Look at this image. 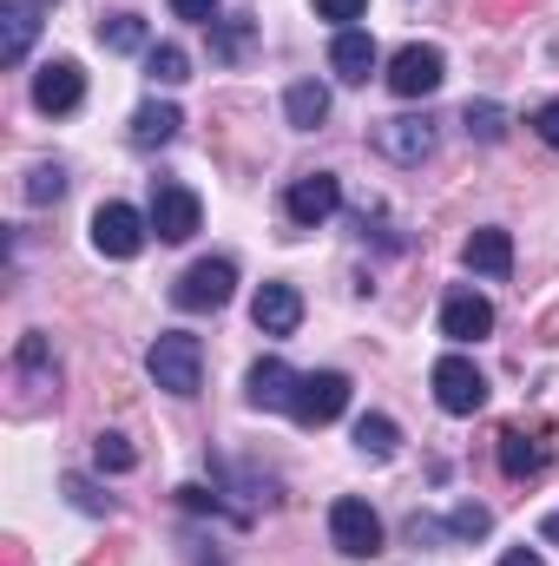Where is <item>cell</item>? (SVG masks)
<instances>
[{
  "mask_svg": "<svg viewBox=\"0 0 559 566\" xmlns=\"http://www.w3.org/2000/svg\"><path fill=\"white\" fill-rule=\"evenodd\" d=\"M500 468H507V481H534V474H547V468H553L547 428H520V422L500 428Z\"/></svg>",
  "mask_w": 559,
  "mask_h": 566,
  "instance_id": "8fae6325",
  "label": "cell"
},
{
  "mask_svg": "<svg viewBox=\"0 0 559 566\" xmlns=\"http://www.w3.org/2000/svg\"><path fill=\"white\" fill-rule=\"evenodd\" d=\"M329 66H336V80H349V86H369V73L382 66V53H376V40H369L362 27H342V33L329 40Z\"/></svg>",
  "mask_w": 559,
  "mask_h": 566,
  "instance_id": "5bb4252c",
  "label": "cell"
},
{
  "mask_svg": "<svg viewBox=\"0 0 559 566\" xmlns=\"http://www.w3.org/2000/svg\"><path fill=\"white\" fill-rule=\"evenodd\" d=\"M33 7H60V0H33Z\"/></svg>",
  "mask_w": 559,
  "mask_h": 566,
  "instance_id": "836d02e7",
  "label": "cell"
},
{
  "mask_svg": "<svg viewBox=\"0 0 559 566\" xmlns=\"http://www.w3.org/2000/svg\"><path fill=\"white\" fill-rule=\"evenodd\" d=\"M33 33H40V7H33V0H7V7H0V60L20 66L27 46H33Z\"/></svg>",
  "mask_w": 559,
  "mask_h": 566,
  "instance_id": "2e32d148",
  "label": "cell"
},
{
  "mask_svg": "<svg viewBox=\"0 0 559 566\" xmlns=\"http://www.w3.org/2000/svg\"><path fill=\"white\" fill-rule=\"evenodd\" d=\"M441 80H447L441 46H421V40H409V46L389 60V93H395V99H428Z\"/></svg>",
  "mask_w": 559,
  "mask_h": 566,
  "instance_id": "52a82bcc",
  "label": "cell"
},
{
  "mask_svg": "<svg viewBox=\"0 0 559 566\" xmlns=\"http://www.w3.org/2000/svg\"><path fill=\"white\" fill-rule=\"evenodd\" d=\"M151 231H158V244H191L198 238V224H204V205H198V191L191 185H151Z\"/></svg>",
  "mask_w": 559,
  "mask_h": 566,
  "instance_id": "3957f363",
  "label": "cell"
},
{
  "mask_svg": "<svg viewBox=\"0 0 559 566\" xmlns=\"http://www.w3.org/2000/svg\"><path fill=\"white\" fill-rule=\"evenodd\" d=\"M145 73H151L158 86H184V80H191V60H184V46H171V40H165V46H151V53H145Z\"/></svg>",
  "mask_w": 559,
  "mask_h": 566,
  "instance_id": "cb8c5ba5",
  "label": "cell"
},
{
  "mask_svg": "<svg viewBox=\"0 0 559 566\" xmlns=\"http://www.w3.org/2000/svg\"><path fill=\"white\" fill-rule=\"evenodd\" d=\"M231 290H238V264L231 258H204V264H191L184 277L171 283V303L198 316V310H224Z\"/></svg>",
  "mask_w": 559,
  "mask_h": 566,
  "instance_id": "5b68a950",
  "label": "cell"
},
{
  "mask_svg": "<svg viewBox=\"0 0 559 566\" xmlns=\"http://www.w3.org/2000/svg\"><path fill=\"white\" fill-rule=\"evenodd\" d=\"M500 566H547V560H540L534 547H514V554H507V560H500Z\"/></svg>",
  "mask_w": 559,
  "mask_h": 566,
  "instance_id": "1f68e13d",
  "label": "cell"
},
{
  "mask_svg": "<svg viewBox=\"0 0 559 566\" xmlns=\"http://www.w3.org/2000/svg\"><path fill=\"white\" fill-rule=\"evenodd\" d=\"M329 547H336L342 560H376V554H382V514H376L369 501L342 494V501L329 507Z\"/></svg>",
  "mask_w": 559,
  "mask_h": 566,
  "instance_id": "7a4b0ae2",
  "label": "cell"
},
{
  "mask_svg": "<svg viewBox=\"0 0 559 566\" xmlns=\"http://www.w3.org/2000/svg\"><path fill=\"white\" fill-rule=\"evenodd\" d=\"M60 191H66V171L60 165H33L27 171V205H53Z\"/></svg>",
  "mask_w": 559,
  "mask_h": 566,
  "instance_id": "484cf974",
  "label": "cell"
},
{
  "mask_svg": "<svg viewBox=\"0 0 559 566\" xmlns=\"http://www.w3.org/2000/svg\"><path fill=\"white\" fill-rule=\"evenodd\" d=\"M316 13H323V20H342V27H349V20H362V13H369V0H316Z\"/></svg>",
  "mask_w": 559,
  "mask_h": 566,
  "instance_id": "f1b7e54d",
  "label": "cell"
},
{
  "mask_svg": "<svg viewBox=\"0 0 559 566\" xmlns=\"http://www.w3.org/2000/svg\"><path fill=\"white\" fill-rule=\"evenodd\" d=\"M441 336H447V343H481V336H494V303H487L481 290H454V296L441 303Z\"/></svg>",
  "mask_w": 559,
  "mask_h": 566,
  "instance_id": "7c38bea8",
  "label": "cell"
},
{
  "mask_svg": "<svg viewBox=\"0 0 559 566\" xmlns=\"http://www.w3.org/2000/svg\"><path fill=\"white\" fill-rule=\"evenodd\" d=\"M461 264H467L474 277H507V271H514V238H507V231H474V238L461 244Z\"/></svg>",
  "mask_w": 559,
  "mask_h": 566,
  "instance_id": "e0dca14e",
  "label": "cell"
},
{
  "mask_svg": "<svg viewBox=\"0 0 559 566\" xmlns=\"http://www.w3.org/2000/svg\"><path fill=\"white\" fill-rule=\"evenodd\" d=\"M145 369L165 396H198L204 389V343L191 329H165L151 349H145Z\"/></svg>",
  "mask_w": 559,
  "mask_h": 566,
  "instance_id": "6da1fadb",
  "label": "cell"
},
{
  "mask_svg": "<svg viewBox=\"0 0 559 566\" xmlns=\"http://www.w3.org/2000/svg\"><path fill=\"white\" fill-rule=\"evenodd\" d=\"M540 534H547V541H559V514H547V527H540Z\"/></svg>",
  "mask_w": 559,
  "mask_h": 566,
  "instance_id": "d6a6232c",
  "label": "cell"
},
{
  "mask_svg": "<svg viewBox=\"0 0 559 566\" xmlns=\"http://www.w3.org/2000/svg\"><path fill=\"white\" fill-rule=\"evenodd\" d=\"M145 238H151V218H139L133 205H99V211H93V251H99V258L126 264V258L145 251Z\"/></svg>",
  "mask_w": 559,
  "mask_h": 566,
  "instance_id": "8992f818",
  "label": "cell"
},
{
  "mask_svg": "<svg viewBox=\"0 0 559 566\" xmlns=\"http://www.w3.org/2000/svg\"><path fill=\"white\" fill-rule=\"evenodd\" d=\"M93 461H99L106 474H133V461H139V454H133V441H126V434H93Z\"/></svg>",
  "mask_w": 559,
  "mask_h": 566,
  "instance_id": "d4e9b609",
  "label": "cell"
},
{
  "mask_svg": "<svg viewBox=\"0 0 559 566\" xmlns=\"http://www.w3.org/2000/svg\"><path fill=\"white\" fill-rule=\"evenodd\" d=\"M283 211H289V224H303V231H316L323 218H336V211H342L336 171H303V178L283 191Z\"/></svg>",
  "mask_w": 559,
  "mask_h": 566,
  "instance_id": "9c48e42d",
  "label": "cell"
},
{
  "mask_svg": "<svg viewBox=\"0 0 559 566\" xmlns=\"http://www.w3.org/2000/svg\"><path fill=\"white\" fill-rule=\"evenodd\" d=\"M99 46H113V53H151L145 20L139 13H113V20H99Z\"/></svg>",
  "mask_w": 559,
  "mask_h": 566,
  "instance_id": "44dd1931",
  "label": "cell"
},
{
  "mask_svg": "<svg viewBox=\"0 0 559 566\" xmlns=\"http://www.w3.org/2000/svg\"><path fill=\"white\" fill-rule=\"evenodd\" d=\"M251 323H257L264 336H296V323H303V296H296L289 283H264L257 303H251Z\"/></svg>",
  "mask_w": 559,
  "mask_h": 566,
  "instance_id": "9a60e30c",
  "label": "cell"
},
{
  "mask_svg": "<svg viewBox=\"0 0 559 566\" xmlns=\"http://www.w3.org/2000/svg\"><path fill=\"white\" fill-rule=\"evenodd\" d=\"M283 119H289L296 133H316V126L329 119V86H316V80H296V86L283 93Z\"/></svg>",
  "mask_w": 559,
  "mask_h": 566,
  "instance_id": "d6986e66",
  "label": "cell"
},
{
  "mask_svg": "<svg viewBox=\"0 0 559 566\" xmlns=\"http://www.w3.org/2000/svg\"><path fill=\"white\" fill-rule=\"evenodd\" d=\"M66 494H73V501H80L86 514H113V501H99V494H93V481H80V474L66 481Z\"/></svg>",
  "mask_w": 559,
  "mask_h": 566,
  "instance_id": "4dcf8cb0",
  "label": "cell"
},
{
  "mask_svg": "<svg viewBox=\"0 0 559 566\" xmlns=\"http://www.w3.org/2000/svg\"><path fill=\"white\" fill-rule=\"evenodd\" d=\"M534 133H540V145H547V151H559V99H547V106L534 113Z\"/></svg>",
  "mask_w": 559,
  "mask_h": 566,
  "instance_id": "83f0119b",
  "label": "cell"
},
{
  "mask_svg": "<svg viewBox=\"0 0 559 566\" xmlns=\"http://www.w3.org/2000/svg\"><path fill=\"white\" fill-rule=\"evenodd\" d=\"M296 369L289 363H277V356H264L257 369H251V409H289L296 402Z\"/></svg>",
  "mask_w": 559,
  "mask_h": 566,
  "instance_id": "ac0fdd59",
  "label": "cell"
},
{
  "mask_svg": "<svg viewBox=\"0 0 559 566\" xmlns=\"http://www.w3.org/2000/svg\"><path fill=\"white\" fill-rule=\"evenodd\" d=\"M487 527H494L487 507H454V514H447V534H461V541H481Z\"/></svg>",
  "mask_w": 559,
  "mask_h": 566,
  "instance_id": "4316f807",
  "label": "cell"
},
{
  "mask_svg": "<svg viewBox=\"0 0 559 566\" xmlns=\"http://www.w3.org/2000/svg\"><path fill=\"white\" fill-rule=\"evenodd\" d=\"M171 13L191 20V27H211V20H218V0H171Z\"/></svg>",
  "mask_w": 559,
  "mask_h": 566,
  "instance_id": "f546056e",
  "label": "cell"
},
{
  "mask_svg": "<svg viewBox=\"0 0 559 566\" xmlns=\"http://www.w3.org/2000/svg\"><path fill=\"white\" fill-rule=\"evenodd\" d=\"M178 126H184V113H178V106L145 99L139 113H133V145H139V151H151V145H171V139H178Z\"/></svg>",
  "mask_w": 559,
  "mask_h": 566,
  "instance_id": "ffe728a7",
  "label": "cell"
},
{
  "mask_svg": "<svg viewBox=\"0 0 559 566\" xmlns=\"http://www.w3.org/2000/svg\"><path fill=\"white\" fill-rule=\"evenodd\" d=\"M428 382H434V402H441L447 416H481V409H487V376H481L467 356H441V363L428 369Z\"/></svg>",
  "mask_w": 559,
  "mask_h": 566,
  "instance_id": "277c9868",
  "label": "cell"
},
{
  "mask_svg": "<svg viewBox=\"0 0 559 566\" xmlns=\"http://www.w3.org/2000/svg\"><path fill=\"white\" fill-rule=\"evenodd\" d=\"M376 151H382L389 165H421V158L434 151V126L415 119V113H409V119H382V126H376Z\"/></svg>",
  "mask_w": 559,
  "mask_h": 566,
  "instance_id": "4fadbf2b",
  "label": "cell"
},
{
  "mask_svg": "<svg viewBox=\"0 0 559 566\" xmlns=\"http://www.w3.org/2000/svg\"><path fill=\"white\" fill-rule=\"evenodd\" d=\"M342 409H349V376H336V369H316V376H303V382H296V402H289V416H296L303 428H329Z\"/></svg>",
  "mask_w": 559,
  "mask_h": 566,
  "instance_id": "ba28073f",
  "label": "cell"
},
{
  "mask_svg": "<svg viewBox=\"0 0 559 566\" xmlns=\"http://www.w3.org/2000/svg\"><path fill=\"white\" fill-rule=\"evenodd\" d=\"M356 448H362L369 461H389V454L402 448V428L389 422V416H362V422H356Z\"/></svg>",
  "mask_w": 559,
  "mask_h": 566,
  "instance_id": "7402d4cb",
  "label": "cell"
},
{
  "mask_svg": "<svg viewBox=\"0 0 559 566\" xmlns=\"http://www.w3.org/2000/svg\"><path fill=\"white\" fill-rule=\"evenodd\" d=\"M461 126H467V139H481V145H500V139H507V113H500L494 99H474V106L461 113Z\"/></svg>",
  "mask_w": 559,
  "mask_h": 566,
  "instance_id": "603a6c76",
  "label": "cell"
},
{
  "mask_svg": "<svg viewBox=\"0 0 559 566\" xmlns=\"http://www.w3.org/2000/svg\"><path fill=\"white\" fill-rule=\"evenodd\" d=\"M80 99H86V73H80V60H46L40 73H33V106L40 113H80Z\"/></svg>",
  "mask_w": 559,
  "mask_h": 566,
  "instance_id": "30bf717a",
  "label": "cell"
}]
</instances>
